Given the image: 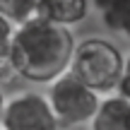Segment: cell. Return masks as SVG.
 <instances>
[{
  "label": "cell",
  "mask_w": 130,
  "mask_h": 130,
  "mask_svg": "<svg viewBox=\"0 0 130 130\" xmlns=\"http://www.w3.org/2000/svg\"><path fill=\"white\" fill-rule=\"evenodd\" d=\"M75 34L70 27L31 17L17 24L12 34V60L14 75L34 84H48L70 70L75 51Z\"/></svg>",
  "instance_id": "6da1fadb"
},
{
  "label": "cell",
  "mask_w": 130,
  "mask_h": 130,
  "mask_svg": "<svg viewBox=\"0 0 130 130\" xmlns=\"http://www.w3.org/2000/svg\"><path fill=\"white\" fill-rule=\"evenodd\" d=\"M46 96L60 123V130L89 125L92 116L99 108V101H101V94L94 92L89 84H84L79 77H75L70 70L56 77L53 82H48Z\"/></svg>",
  "instance_id": "3957f363"
},
{
  "label": "cell",
  "mask_w": 130,
  "mask_h": 130,
  "mask_svg": "<svg viewBox=\"0 0 130 130\" xmlns=\"http://www.w3.org/2000/svg\"><path fill=\"white\" fill-rule=\"evenodd\" d=\"M17 24L0 14V82H7L14 77V68L10 60V48H12V34Z\"/></svg>",
  "instance_id": "ba28073f"
},
{
  "label": "cell",
  "mask_w": 130,
  "mask_h": 130,
  "mask_svg": "<svg viewBox=\"0 0 130 130\" xmlns=\"http://www.w3.org/2000/svg\"><path fill=\"white\" fill-rule=\"evenodd\" d=\"M87 14H89V0H41L36 10V17L70 29L84 22Z\"/></svg>",
  "instance_id": "8992f818"
},
{
  "label": "cell",
  "mask_w": 130,
  "mask_h": 130,
  "mask_svg": "<svg viewBox=\"0 0 130 130\" xmlns=\"http://www.w3.org/2000/svg\"><path fill=\"white\" fill-rule=\"evenodd\" d=\"M123 65H125V53L116 43H111L108 39L89 36L75 43L70 72L84 84H89L94 92L111 94L118 89Z\"/></svg>",
  "instance_id": "7a4b0ae2"
},
{
  "label": "cell",
  "mask_w": 130,
  "mask_h": 130,
  "mask_svg": "<svg viewBox=\"0 0 130 130\" xmlns=\"http://www.w3.org/2000/svg\"><path fill=\"white\" fill-rule=\"evenodd\" d=\"M0 130H3V128H0Z\"/></svg>",
  "instance_id": "7c38bea8"
},
{
  "label": "cell",
  "mask_w": 130,
  "mask_h": 130,
  "mask_svg": "<svg viewBox=\"0 0 130 130\" xmlns=\"http://www.w3.org/2000/svg\"><path fill=\"white\" fill-rule=\"evenodd\" d=\"M89 130H130V99L118 92L101 94L99 108L89 121Z\"/></svg>",
  "instance_id": "5b68a950"
},
{
  "label": "cell",
  "mask_w": 130,
  "mask_h": 130,
  "mask_svg": "<svg viewBox=\"0 0 130 130\" xmlns=\"http://www.w3.org/2000/svg\"><path fill=\"white\" fill-rule=\"evenodd\" d=\"M5 104H7V96L3 92V82H0V118H3V111H5Z\"/></svg>",
  "instance_id": "8fae6325"
},
{
  "label": "cell",
  "mask_w": 130,
  "mask_h": 130,
  "mask_svg": "<svg viewBox=\"0 0 130 130\" xmlns=\"http://www.w3.org/2000/svg\"><path fill=\"white\" fill-rule=\"evenodd\" d=\"M3 130H60L56 113L48 104L46 94L39 92H19L7 99L3 118Z\"/></svg>",
  "instance_id": "277c9868"
},
{
  "label": "cell",
  "mask_w": 130,
  "mask_h": 130,
  "mask_svg": "<svg viewBox=\"0 0 130 130\" xmlns=\"http://www.w3.org/2000/svg\"><path fill=\"white\" fill-rule=\"evenodd\" d=\"M92 7L108 31L130 41V0H92Z\"/></svg>",
  "instance_id": "52a82bcc"
},
{
  "label": "cell",
  "mask_w": 130,
  "mask_h": 130,
  "mask_svg": "<svg viewBox=\"0 0 130 130\" xmlns=\"http://www.w3.org/2000/svg\"><path fill=\"white\" fill-rule=\"evenodd\" d=\"M118 94L130 99V53L125 56V65H123V75H121V82H118Z\"/></svg>",
  "instance_id": "30bf717a"
},
{
  "label": "cell",
  "mask_w": 130,
  "mask_h": 130,
  "mask_svg": "<svg viewBox=\"0 0 130 130\" xmlns=\"http://www.w3.org/2000/svg\"><path fill=\"white\" fill-rule=\"evenodd\" d=\"M41 0H0V14L12 19L14 24H22L27 19L36 17V10Z\"/></svg>",
  "instance_id": "9c48e42d"
}]
</instances>
